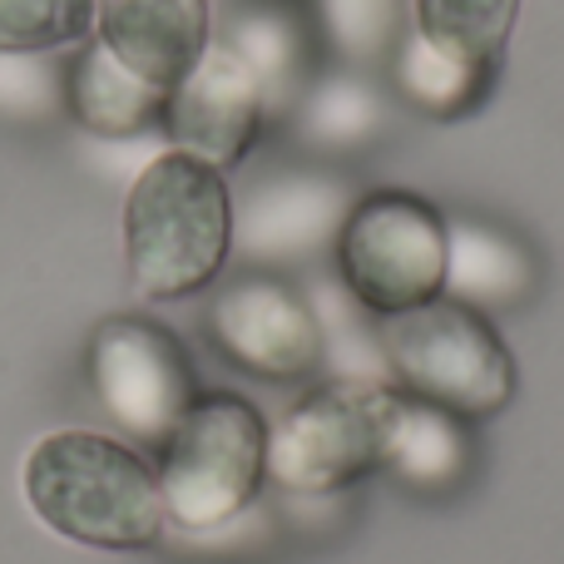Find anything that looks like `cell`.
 Listing matches in <instances>:
<instances>
[{"label": "cell", "instance_id": "1", "mask_svg": "<svg viewBox=\"0 0 564 564\" xmlns=\"http://www.w3.org/2000/svg\"><path fill=\"white\" fill-rule=\"evenodd\" d=\"M25 500L55 535L95 550H144L164 530L154 466L99 431H50L35 441Z\"/></svg>", "mask_w": 564, "mask_h": 564}, {"label": "cell", "instance_id": "2", "mask_svg": "<svg viewBox=\"0 0 564 564\" xmlns=\"http://www.w3.org/2000/svg\"><path fill=\"white\" fill-rule=\"evenodd\" d=\"M234 253V198L214 164L169 149L124 198V258L134 288L154 302L194 297Z\"/></svg>", "mask_w": 564, "mask_h": 564}, {"label": "cell", "instance_id": "3", "mask_svg": "<svg viewBox=\"0 0 564 564\" xmlns=\"http://www.w3.org/2000/svg\"><path fill=\"white\" fill-rule=\"evenodd\" d=\"M377 351L406 397L456 421L496 416L516 397V361L496 322L446 292L397 317H377Z\"/></svg>", "mask_w": 564, "mask_h": 564}, {"label": "cell", "instance_id": "4", "mask_svg": "<svg viewBox=\"0 0 564 564\" xmlns=\"http://www.w3.org/2000/svg\"><path fill=\"white\" fill-rule=\"evenodd\" d=\"M268 470V426L238 391H204L159 441L164 516L188 530L234 520L258 496Z\"/></svg>", "mask_w": 564, "mask_h": 564}, {"label": "cell", "instance_id": "5", "mask_svg": "<svg viewBox=\"0 0 564 564\" xmlns=\"http://www.w3.org/2000/svg\"><path fill=\"white\" fill-rule=\"evenodd\" d=\"M332 243L341 288L371 317H397L446 292V218L411 188L351 198Z\"/></svg>", "mask_w": 564, "mask_h": 564}, {"label": "cell", "instance_id": "6", "mask_svg": "<svg viewBox=\"0 0 564 564\" xmlns=\"http://www.w3.org/2000/svg\"><path fill=\"white\" fill-rule=\"evenodd\" d=\"M401 397L371 381H337L288 411V421L268 436V470L288 490H341L367 470L387 466L391 431Z\"/></svg>", "mask_w": 564, "mask_h": 564}, {"label": "cell", "instance_id": "7", "mask_svg": "<svg viewBox=\"0 0 564 564\" xmlns=\"http://www.w3.org/2000/svg\"><path fill=\"white\" fill-rule=\"evenodd\" d=\"M89 381L109 416L144 441H164L198 397L184 341L149 317L99 322L89 337Z\"/></svg>", "mask_w": 564, "mask_h": 564}, {"label": "cell", "instance_id": "8", "mask_svg": "<svg viewBox=\"0 0 564 564\" xmlns=\"http://www.w3.org/2000/svg\"><path fill=\"white\" fill-rule=\"evenodd\" d=\"M208 332L238 367L268 381L307 377L327 351V327L317 307L273 273L228 282L208 307Z\"/></svg>", "mask_w": 564, "mask_h": 564}, {"label": "cell", "instance_id": "9", "mask_svg": "<svg viewBox=\"0 0 564 564\" xmlns=\"http://www.w3.org/2000/svg\"><path fill=\"white\" fill-rule=\"evenodd\" d=\"M263 119H268V95L228 40H208L198 65L169 89L164 105V124L174 149L214 164L218 174L243 164Z\"/></svg>", "mask_w": 564, "mask_h": 564}, {"label": "cell", "instance_id": "10", "mask_svg": "<svg viewBox=\"0 0 564 564\" xmlns=\"http://www.w3.org/2000/svg\"><path fill=\"white\" fill-rule=\"evenodd\" d=\"M95 30L119 65L174 89L208 50V0H95Z\"/></svg>", "mask_w": 564, "mask_h": 564}, {"label": "cell", "instance_id": "11", "mask_svg": "<svg viewBox=\"0 0 564 564\" xmlns=\"http://www.w3.org/2000/svg\"><path fill=\"white\" fill-rule=\"evenodd\" d=\"M347 198L337 184L312 174H282L268 178L253 198H248L243 228H234V238L243 234V248L263 263L273 258H307L312 248L332 243L347 218Z\"/></svg>", "mask_w": 564, "mask_h": 564}, {"label": "cell", "instance_id": "12", "mask_svg": "<svg viewBox=\"0 0 564 564\" xmlns=\"http://www.w3.org/2000/svg\"><path fill=\"white\" fill-rule=\"evenodd\" d=\"M65 89H69V109H75L79 124L109 139L149 129L154 119H164V105H169V89L149 85L144 75L119 65L99 40H85Z\"/></svg>", "mask_w": 564, "mask_h": 564}, {"label": "cell", "instance_id": "13", "mask_svg": "<svg viewBox=\"0 0 564 564\" xmlns=\"http://www.w3.org/2000/svg\"><path fill=\"white\" fill-rule=\"evenodd\" d=\"M535 282L530 253L486 224H446V297L476 312H500L520 302Z\"/></svg>", "mask_w": 564, "mask_h": 564}, {"label": "cell", "instance_id": "14", "mask_svg": "<svg viewBox=\"0 0 564 564\" xmlns=\"http://www.w3.org/2000/svg\"><path fill=\"white\" fill-rule=\"evenodd\" d=\"M411 35L466 59L470 69L496 75L520 20V0H411Z\"/></svg>", "mask_w": 564, "mask_h": 564}, {"label": "cell", "instance_id": "15", "mask_svg": "<svg viewBox=\"0 0 564 564\" xmlns=\"http://www.w3.org/2000/svg\"><path fill=\"white\" fill-rule=\"evenodd\" d=\"M397 85L416 109H426V115H436V119H456V115H470V109L490 95L496 75L470 69L466 59L426 45L421 35H401V45H397Z\"/></svg>", "mask_w": 564, "mask_h": 564}, {"label": "cell", "instance_id": "16", "mask_svg": "<svg viewBox=\"0 0 564 564\" xmlns=\"http://www.w3.org/2000/svg\"><path fill=\"white\" fill-rule=\"evenodd\" d=\"M228 45L243 55V65L258 75L268 95V109L288 105L297 95V79H302V30L288 10L278 6H258L248 15H238V25L228 30Z\"/></svg>", "mask_w": 564, "mask_h": 564}, {"label": "cell", "instance_id": "17", "mask_svg": "<svg viewBox=\"0 0 564 564\" xmlns=\"http://www.w3.org/2000/svg\"><path fill=\"white\" fill-rule=\"evenodd\" d=\"M381 124V99L367 79L357 75H332L307 89L302 99V134L317 149H351L371 139Z\"/></svg>", "mask_w": 564, "mask_h": 564}, {"label": "cell", "instance_id": "18", "mask_svg": "<svg viewBox=\"0 0 564 564\" xmlns=\"http://www.w3.org/2000/svg\"><path fill=\"white\" fill-rule=\"evenodd\" d=\"M89 30H95V0H0V50L6 55L85 45Z\"/></svg>", "mask_w": 564, "mask_h": 564}, {"label": "cell", "instance_id": "19", "mask_svg": "<svg viewBox=\"0 0 564 564\" xmlns=\"http://www.w3.org/2000/svg\"><path fill=\"white\" fill-rule=\"evenodd\" d=\"M406 0H317V20L327 45L347 65H371L401 45Z\"/></svg>", "mask_w": 564, "mask_h": 564}, {"label": "cell", "instance_id": "20", "mask_svg": "<svg viewBox=\"0 0 564 564\" xmlns=\"http://www.w3.org/2000/svg\"><path fill=\"white\" fill-rule=\"evenodd\" d=\"M460 460V426L456 416H446V411L426 406V401L416 397H401L397 406V431H391V456L387 466H397L401 476H451Z\"/></svg>", "mask_w": 564, "mask_h": 564}]
</instances>
